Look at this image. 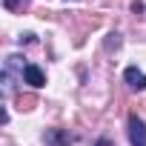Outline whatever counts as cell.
I'll return each instance as SVG.
<instances>
[{
	"label": "cell",
	"instance_id": "obj_1",
	"mask_svg": "<svg viewBox=\"0 0 146 146\" xmlns=\"http://www.w3.org/2000/svg\"><path fill=\"white\" fill-rule=\"evenodd\" d=\"M129 140L132 146H146V123L137 115H129Z\"/></svg>",
	"mask_w": 146,
	"mask_h": 146
},
{
	"label": "cell",
	"instance_id": "obj_2",
	"mask_svg": "<svg viewBox=\"0 0 146 146\" xmlns=\"http://www.w3.org/2000/svg\"><path fill=\"white\" fill-rule=\"evenodd\" d=\"M123 80L129 83V89H137V92H143V89H146V75H143L137 66H129V69L123 72Z\"/></svg>",
	"mask_w": 146,
	"mask_h": 146
},
{
	"label": "cell",
	"instance_id": "obj_3",
	"mask_svg": "<svg viewBox=\"0 0 146 146\" xmlns=\"http://www.w3.org/2000/svg\"><path fill=\"white\" fill-rule=\"evenodd\" d=\"M23 80H26L29 86H35V89L46 86V75H43V69H40V66H35V63H29V66H26V75H23Z\"/></svg>",
	"mask_w": 146,
	"mask_h": 146
},
{
	"label": "cell",
	"instance_id": "obj_4",
	"mask_svg": "<svg viewBox=\"0 0 146 146\" xmlns=\"http://www.w3.org/2000/svg\"><path fill=\"white\" fill-rule=\"evenodd\" d=\"M72 140V135H66V132H57V129H52V132H46V143L49 146H69Z\"/></svg>",
	"mask_w": 146,
	"mask_h": 146
},
{
	"label": "cell",
	"instance_id": "obj_5",
	"mask_svg": "<svg viewBox=\"0 0 146 146\" xmlns=\"http://www.w3.org/2000/svg\"><path fill=\"white\" fill-rule=\"evenodd\" d=\"M26 3H29V0H3V6H6V9H12V12H15V9H20V6H26Z\"/></svg>",
	"mask_w": 146,
	"mask_h": 146
},
{
	"label": "cell",
	"instance_id": "obj_6",
	"mask_svg": "<svg viewBox=\"0 0 146 146\" xmlns=\"http://www.w3.org/2000/svg\"><path fill=\"white\" fill-rule=\"evenodd\" d=\"M98 146H112V143H109L106 137H100V140H98Z\"/></svg>",
	"mask_w": 146,
	"mask_h": 146
}]
</instances>
